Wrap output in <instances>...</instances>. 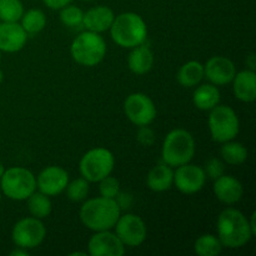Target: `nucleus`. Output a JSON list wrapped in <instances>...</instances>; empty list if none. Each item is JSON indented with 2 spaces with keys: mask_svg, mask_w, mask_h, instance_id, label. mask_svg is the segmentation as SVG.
I'll list each match as a JSON object with an SVG mask.
<instances>
[{
  "mask_svg": "<svg viewBox=\"0 0 256 256\" xmlns=\"http://www.w3.org/2000/svg\"><path fill=\"white\" fill-rule=\"evenodd\" d=\"M106 42L104 38L94 32H80L72 42L70 54L75 62L82 66H96L106 56Z\"/></svg>",
  "mask_w": 256,
  "mask_h": 256,
  "instance_id": "obj_5",
  "label": "nucleus"
},
{
  "mask_svg": "<svg viewBox=\"0 0 256 256\" xmlns=\"http://www.w3.org/2000/svg\"><path fill=\"white\" fill-rule=\"evenodd\" d=\"M136 140L140 145L145 148L152 146L155 142V132L149 125H144V126H139L136 132Z\"/></svg>",
  "mask_w": 256,
  "mask_h": 256,
  "instance_id": "obj_33",
  "label": "nucleus"
},
{
  "mask_svg": "<svg viewBox=\"0 0 256 256\" xmlns=\"http://www.w3.org/2000/svg\"><path fill=\"white\" fill-rule=\"evenodd\" d=\"M195 139L185 129H174L165 136L162 148V162L172 168L188 164L195 155Z\"/></svg>",
  "mask_w": 256,
  "mask_h": 256,
  "instance_id": "obj_4",
  "label": "nucleus"
},
{
  "mask_svg": "<svg viewBox=\"0 0 256 256\" xmlns=\"http://www.w3.org/2000/svg\"><path fill=\"white\" fill-rule=\"evenodd\" d=\"M88 254L92 256H122L125 246L118 235L110 230L95 232L88 242Z\"/></svg>",
  "mask_w": 256,
  "mask_h": 256,
  "instance_id": "obj_14",
  "label": "nucleus"
},
{
  "mask_svg": "<svg viewBox=\"0 0 256 256\" xmlns=\"http://www.w3.org/2000/svg\"><path fill=\"white\" fill-rule=\"evenodd\" d=\"M109 32L112 42L125 49L144 44L148 36L146 22L139 14L132 12L116 15Z\"/></svg>",
  "mask_w": 256,
  "mask_h": 256,
  "instance_id": "obj_3",
  "label": "nucleus"
},
{
  "mask_svg": "<svg viewBox=\"0 0 256 256\" xmlns=\"http://www.w3.org/2000/svg\"><path fill=\"white\" fill-rule=\"evenodd\" d=\"M255 218H256V212H254L252 214V216H250V219H248L249 220V226H250V230H252V235H256V222H255Z\"/></svg>",
  "mask_w": 256,
  "mask_h": 256,
  "instance_id": "obj_38",
  "label": "nucleus"
},
{
  "mask_svg": "<svg viewBox=\"0 0 256 256\" xmlns=\"http://www.w3.org/2000/svg\"><path fill=\"white\" fill-rule=\"evenodd\" d=\"M28 34L18 22H0V52H18L25 46Z\"/></svg>",
  "mask_w": 256,
  "mask_h": 256,
  "instance_id": "obj_17",
  "label": "nucleus"
},
{
  "mask_svg": "<svg viewBox=\"0 0 256 256\" xmlns=\"http://www.w3.org/2000/svg\"><path fill=\"white\" fill-rule=\"evenodd\" d=\"M236 74V66L226 56L216 55L212 56L204 65V78H206L210 84L216 86H224L230 84Z\"/></svg>",
  "mask_w": 256,
  "mask_h": 256,
  "instance_id": "obj_15",
  "label": "nucleus"
},
{
  "mask_svg": "<svg viewBox=\"0 0 256 256\" xmlns=\"http://www.w3.org/2000/svg\"><path fill=\"white\" fill-rule=\"evenodd\" d=\"M212 192L220 202L225 205H234L242 200L244 188L236 178L224 174L214 180Z\"/></svg>",
  "mask_w": 256,
  "mask_h": 256,
  "instance_id": "obj_16",
  "label": "nucleus"
},
{
  "mask_svg": "<svg viewBox=\"0 0 256 256\" xmlns=\"http://www.w3.org/2000/svg\"><path fill=\"white\" fill-rule=\"evenodd\" d=\"M99 192L100 196L108 198V199H115L116 195L120 192L119 180L112 174L105 176L99 182Z\"/></svg>",
  "mask_w": 256,
  "mask_h": 256,
  "instance_id": "obj_31",
  "label": "nucleus"
},
{
  "mask_svg": "<svg viewBox=\"0 0 256 256\" xmlns=\"http://www.w3.org/2000/svg\"><path fill=\"white\" fill-rule=\"evenodd\" d=\"M69 174L62 166L50 165L42 169L36 176V189L48 196H56L65 192Z\"/></svg>",
  "mask_w": 256,
  "mask_h": 256,
  "instance_id": "obj_13",
  "label": "nucleus"
},
{
  "mask_svg": "<svg viewBox=\"0 0 256 256\" xmlns=\"http://www.w3.org/2000/svg\"><path fill=\"white\" fill-rule=\"evenodd\" d=\"M60 22L62 25L68 28H79L82 26V18H84V12L76 5H66L62 9H60Z\"/></svg>",
  "mask_w": 256,
  "mask_h": 256,
  "instance_id": "obj_30",
  "label": "nucleus"
},
{
  "mask_svg": "<svg viewBox=\"0 0 256 256\" xmlns=\"http://www.w3.org/2000/svg\"><path fill=\"white\" fill-rule=\"evenodd\" d=\"M202 169H204L206 178L215 180L225 174V162L220 160L219 158H212L205 162Z\"/></svg>",
  "mask_w": 256,
  "mask_h": 256,
  "instance_id": "obj_32",
  "label": "nucleus"
},
{
  "mask_svg": "<svg viewBox=\"0 0 256 256\" xmlns=\"http://www.w3.org/2000/svg\"><path fill=\"white\" fill-rule=\"evenodd\" d=\"M115 158L105 148H94L85 152L79 162V172L89 182H99L114 170Z\"/></svg>",
  "mask_w": 256,
  "mask_h": 256,
  "instance_id": "obj_8",
  "label": "nucleus"
},
{
  "mask_svg": "<svg viewBox=\"0 0 256 256\" xmlns=\"http://www.w3.org/2000/svg\"><path fill=\"white\" fill-rule=\"evenodd\" d=\"M20 22V25L28 35H35L46 26V15L40 9H29L24 12Z\"/></svg>",
  "mask_w": 256,
  "mask_h": 256,
  "instance_id": "obj_26",
  "label": "nucleus"
},
{
  "mask_svg": "<svg viewBox=\"0 0 256 256\" xmlns=\"http://www.w3.org/2000/svg\"><path fill=\"white\" fill-rule=\"evenodd\" d=\"M224 162L229 165H242L248 159V149L242 142L229 140V142H222V146L220 149Z\"/></svg>",
  "mask_w": 256,
  "mask_h": 256,
  "instance_id": "obj_25",
  "label": "nucleus"
},
{
  "mask_svg": "<svg viewBox=\"0 0 256 256\" xmlns=\"http://www.w3.org/2000/svg\"><path fill=\"white\" fill-rule=\"evenodd\" d=\"M216 230L222 246L228 249L242 248L254 236L248 218L234 208H226L220 212L216 220Z\"/></svg>",
  "mask_w": 256,
  "mask_h": 256,
  "instance_id": "obj_1",
  "label": "nucleus"
},
{
  "mask_svg": "<svg viewBox=\"0 0 256 256\" xmlns=\"http://www.w3.org/2000/svg\"><path fill=\"white\" fill-rule=\"evenodd\" d=\"M114 228L115 234L124 244V246H140L146 240V224L142 218L135 214L120 215Z\"/></svg>",
  "mask_w": 256,
  "mask_h": 256,
  "instance_id": "obj_11",
  "label": "nucleus"
},
{
  "mask_svg": "<svg viewBox=\"0 0 256 256\" xmlns=\"http://www.w3.org/2000/svg\"><path fill=\"white\" fill-rule=\"evenodd\" d=\"M222 244L216 235L204 234L196 239L194 250L199 256H216L222 252Z\"/></svg>",
  "mask_w": 256,
  "mask_h": 256,
  "instance_id": "obj_27",
  "label": "nucleus"
},
{
  "mask_svg": "<svg viewBox=\"0 0 256 256\" xmlns=\"http://www.w3.org/2000/svg\"><path fill=\"white\" fill-rule=\"evenodd\" d=\"M89 184L90 182L82 176L68 182L66 188H65L68 199L74 202H79L86 199L89 195Z\"/></svg>",
  "mask_w": 256,
  "mask_h": 256,
  "instance_id": "obj_29",
  "label": "nucleus"
},
{
  "mask_svg": "<svg viewBox=\"0 0 256 256\" xmlns=\"http://www.w3.org/2000/svg\"><path fill=\"white\" fill-rule=\"evenodd\" d=\"M29 255V252H28L26 249H22V248H19L16 246V249L12 250V252H10V256H28Z\"/></svg>",
  "mask_w": 256,
  "mask_h": 256,
  "instance_id": "obj_36",
  "label": "nucleus"
},
{
  "mask_svg": "<svg viewBox=\"0 0 256 256\" xmlns=\"http://www.w3.org/2000/svg\"><path fill=\"white\" fill-rule=\"evenodd\" d=\"M124 112L130 122L136 126L150 125L156 119V106L144 92H132L124 102Z\"/></svg>",
  "mask_w": 256,
  "mask_h": 256,
  "instance_id": "obj_10",
  "label": "nucleus"
},
{
  "mask_svg": "<svg viewBox=\"0 0 256 256\" xmlns=\"http://www.w3.org/2000/svg\"><path fill=\"white\" fill-rule=\"evenodd\" d=\"M2 82H4V72H2V70H0V84H2Z\"/></svg>",
  "mask_w": 256,
  "mask_h": 256,
  "instance_id": "obj_40",
  "label": "nucleus"
},
{
  "mask_svg": "<svg viewBox=\"0 0 256 256\" xmlns=\"http://www.w3.org/2000/svg\"><path fill=\"white\" fill-rule=\"evenodd\" d=\"M128 55V66L135 75H144L152 70L154 65V52L148 45L142 44L130 49Z\"/></svg>",
  "mask_w": 256,
  "mask_h": 256,
  "instance_id": "obj_20",
  "label": "nucleus"
},
{
  "mask_svg": "<svg viewBox=\"0 0 256 256\" xmlns=\"http://www.w3.org/2000/svg\"><path fill=\"white\" fill-rule=\"evenodd\" d=\"M206 182L202 166L195 164L180 165L174 172V185L180 192L185 195H192L199 192Z\"/></svg>",
  "mask_w": 256,
  "mask_h": 256,
  "instance_id": "obj_12",
  "label": "nucleus"
},
{
  "mask_svg": "<svg viewBox=\"0 0 256 256\" xmlns=\"http://www.w3.org/2000/svg\"><path fill=\"white\" fill-rule=\"evenodd\" d=\"M26 204L30 215L32 218H36V219H46L52 212V204L50 196L42 194V192H36V190L28 198Z\"/></svg>",
  "mask_w": 256,
  "mask_h": 256,
  "instance_id": "obj_24",
  "label": "nucleus"
},
{
  "mask_svg": "<svg viewBox=\"0 0 256 256\" xmlns=\"http://www.w3.org/2000/svg\"><path fill=\"white\" fill-rule=\"evenodd\" d=\"M204 79V65L196 60H190L180 66L176 74V80L182 86L194 88Z\"/></svg>",
  "mask_w": 256,
  "mask_h": 256,
  "instance_id": "obj_23",
  "label": "nucleus"
},
{
  "mask_svg": "<svg viewBox=\"0 0 256 256\" xmlns=\"http://www.w3.org/2000/svg\"><path fill=\"white\" fill-rule=\"evenodd\" d=\"M114 19L115 14L112 8L106 5H98V6L90 8L84 12L82 26L89 32L102 34L110 29Z\"/></svg>",
  "mask_w": 256,
  "mask_h": 256,
  "instance_id": "obj_18",
  "label": "nucleus"
},
{
  "mask_svg": "<svg viewBox=\"0 0 256 256\" xmlns=\"http://www.w3.org/2000/svg\"><path fill=\"white\" fill-rule=\"evenodd\" d=\"M174 185V170L165 162L152 168L146 176V186L154 192H164Z\"/></svg>",
  "mask_w": 256,
  "mask_h": 256,
  "instance_id": "obj_21",
  "label": "nucleus"
},
{
  "mask_svg": "<svg viewBox=\"0 0 256 256\" xmlns=\"http://www.w3.org/2000/svg\"><path fill=\"white\" fill-rule=\"evenodd\" d=\"M45 238H46V228L44 222L32 216L20 219L12 230V240L15 246L26 250L40 246Z\"/></svg>",
  "mask_w": 256,
  "mask_h": 256,
  "instance_id": "obj_9",
  "label": "nucleus"
},
{
  "mask_svg": "<svg viewBox=\"0 0 256 256\" xmlns=\"http://www.w3.org/2000/svg\"><path fill=\"white\" fill-rule=\"evenodd\" d=\"M232 92L242 102H252L256 99V72L255 70H242L235 74L232 79Z\"/></svg>",
  "mask_w": 256,
  "mask_h": 256,
  "instance_id": "obj_19",
  "label": "nucleus"
},
{
  "mask_svg": "<svg viewBox=\"0 0 256 256\" xmlns=\"http://www.w3.org/2000/svg\"><path fill=\"white\" fill-rule=\"evenodd\" d=\"M72 0H42L44 5L52 10H60L66 5L72 4Z\"/></svg>",
  "mask_w": 256,
  "mask_h": 256,
  "instance_id": "obj_35",
  "label": "nucleus"
},
{
  "mask_svg": "<svg viewBox=\"0 0 256 256\" xmlns=\"http://www.w3.org/2000/svg\"><path fill=\"white\" fill-rule=\"evenodd\" d=\"M72 256H74V255H86V252H72V254H70Z\"/></svg>",
  "mask_w": 256,
  "mask_h": 256,
  "instance_id": "obj_41",
  "label": "nucleus"
},
{
  "mask_svg": "<svg viewBox=\"0 0 256 256\" xmlns=\"http://www.w3.org/2000/svg\"><path fill=\"white\" fill-rule=\"evenodd\" d=\"M192 102L196 109L202 112H210L212 108L219 105L220 90L214 84L199 85L192 94Z\"/></svg>",
  "mask_w": 256,
  "mask_h": 256,
  "instance_id": "obj_22",
  "label": "nucleus"
},
{
  "mask_svg": "<svg viewBox=\"0 0 256 256\" xmlns=\"http://www.w3.org/2000/svg\"><path fill=\"white\" fill-rule=\"evenodd\" d=\"M246 65L249 66L250 70H255L256 66V60H255V54H250L249 56H246Z\"/></svg>",
  "mask_w": 256,
  "mask_h": 256,
  "instance_id": "obj_37",
  "label": "nucleus"
},
{
  "mask_svg": "<svg viewBox=\"0 0 256 256\" xmlns=\"http://www.w3.org/2000/svg\"><path fill=\"white\" fill-rule=\"evenodd\" d=\"M2 190H0V202H2Z\"/></svg>",
  "mask_w": 256,
  "mask_h": 256,
  "instance_id": "obj_43",
  "label": "nucleus"
},
{
  "mask_svg": "<svg viewBox=\"0 0 256 256\" xmlns=\"http://www.w3.org/2000/svg\"><path fill=\"white\" fill-rule=\"evenodd\" d=\"M82 2H94V0H82Z\"/></svg>",
  "mask_w": 256,
  "mask_h": 256,
  "instance_id": "obj_42",
  "label": "nucleus"
},
{
  "mask_svg": "<svg viewBox=\"0 0 256 256\" xmlns=\"http://www.w3.org/2000/svg\"><path fill=\"white\" fill-rule=\"evenodd\" d=\"M115 202H118L120 210L122 212V210H128L132 208V196L129 194V192H122V190H120V192L116 195V198H115Z\"/></svg>",
  "mask_w": 256,
  "mask_h": 256,
  "instance_id": "obj_34",
  "label": "nucleus"
},
{
  "mask_svg": "<svg viewBox=\"0 0 256 256\" xmlns=\"http://www.w3.org/2000/svg\"><path fill=\"white\" fill-rule=\"evenodd\" d=\"M0 190L8 199L24 202L36 190V176L26 168H9L0 178Z\"/></svg>",
  "mask_w": 256,
  "mask_h": 256,
  "instance_id": "obj_6",
  "label": "nucleus"
},
{
  "mask_svg": "<svg viewBox=\"0 0 256 256\" xmlns=\"http://www.w3.org/2000/svg\"><path fill=\"white\" fill-rule=\"evenodd\" d=\"M120 215L122 210L115 199L102 196L88 199L79 212L82 225L94 232L112 230Z\"/></svg>",
  "mask_w": 256,
  "mask_h": 256,
  "instance_id": "obj_2",
  "label": "nucleus"
},
{
  "mask_svg": "<svg viewBox=\"0 0 256 256\" xmlns=\"http://www.w3.org/2000/svg\"><path fill=\"white\" fill-rule=\"evenodd\" d=\"M4 172H5V166H4V164H2V162H0V178L2 176V174H4Z\"/></svg>",
  "mask_w": 256,
  "mask_h": 256,
  "instance_id": "obj_39",
  "label": "nucleus"
},
{
  "mask_svg": "<svg viewBox=\"0 0 256 256\" xmlns=\"http://www.w3.org/2000/svg\"><path fill=\"white\" fill-rule=\"evenodd\" d=\"M210 135L214 142H222L234 140L240 130V122L236 112L228 105H216L210 110L208 118Z\"/></svg>",
  "mask_w": 256,
  "mask_h": 256,
  "instance_id": "obj_7",
  "label": "nucleus"
},
{
  "mask_svg": "<svg viewBox=\"0 0 256 256\" xmlns=\"http://www.w3.org/2000/svg\"><path fill=\"white\" fill-rule=\"evenodd\" d=\"M24 14L22 0H0V22H18Z\"/></svg>",
  "mask_w": 256,
  "mask_h": 256,
  "instance_id": "obj_28",
  "label": "nucleus"
},
{
  "mask_svg": "<svg viewBox=\"0 0 256 256\" xmlns=\"http://www.w3.org/2000/svg\"><path fill=\"white\" fill-rule=\"evenodd\" d=\"M0 62H2V52H0Z\"/></svg>",
  "mask_w": 256,
  "mask_h": 256,
  "instance_id": "obj_44",
  "label": "nucleus"
}]
</instances>
